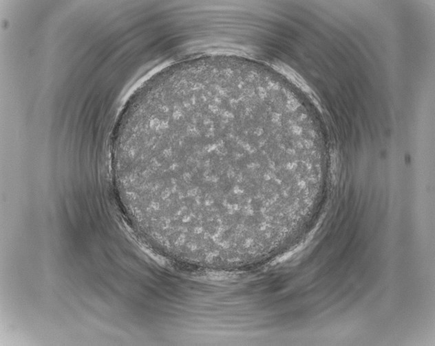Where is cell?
<instances>
[{
	"label": "cell",
	"instance_id": "6da1fadb",
	"mask_svg": "<svg viewBox=\"0 0 435 346\" xmlns=\"http://www.w3.org/2000/svg\"><path fill=\"white\" fill-rule=\"evenodd\" d=\"M265 102L248 82L226 75L156 86L120 119L116 189L169 216L224 220L244 214L264 193L248 170L267 141V122L259 117Z\"/></svg>",
	"mask_w": 435,
	"mask_h": 346
},
{
	"label": "cell",
	"instance_id": "7a4b0ae2",
	"mask_svg": "<svg viewBox=\"0 0 435 346\" xmlns=\"http://www.w3.org/2000/svg\"><path fill=\"white\" fill-rule=\"evenodd\" d=\"M275 90H274V91H275ZM273 92H274V91H273ZM271 95H272V94H271ZM269 97H268V98H269ZM266 102H268V101H267V100L266 101V102L264 104V105L267 103Z\"/></svg>",
	"mask_w": 435,
	"mask_h": 346
}]
</instances>
